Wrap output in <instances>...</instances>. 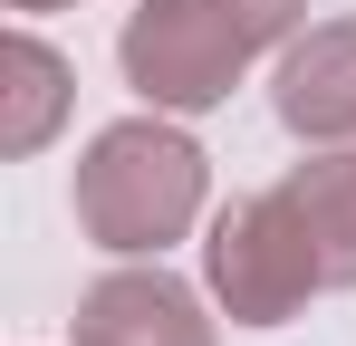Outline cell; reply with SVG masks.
<instances>
[{
    "instance_id": "cell-7",
    "label": "cell",
    "mask_w": 356,
    "mask_h": 346,
    "mask_svg": "<svg viewBox=\"0 0 356 346\" xmlns=\"http://www.w3.org/2000/svg\"><path fill=\"white\" fill-rule=\"evenodd\" d=\"M289 202L327 260V288H356V145H318L308 164H289Z\"/></svg>"
},
{
    "instance_id": "cell-3",
    "label": "cell",
    "mask_w": 356,
    "mask_h": 346,
    "mask_svg": "<svg viewBox=\"0 0 356 346\" xmlns=\"http://www.w3.org/2000/svg\"><path fill=\"white\" fill-rule=\"evenodd\" d=\"M202 288H212V308L232 327H289L327 288V260H318V240L298 222L289 183L241 192V202L212 212V231H202Z\"/></svg>"
},
{
    "instance_id": "cell-2",
    "label": "cell",
    "mask_w": 356,
    "mask_h": 346,
    "mask_svg": "<svg viewBox=\"0 0 356 346\" xmlns=\"http://www.w3.org/2000/svg\"><path fill=\"white\" fill-rule=\"evenodd\" d=\"M308 19V0H135L116 29V67L145 106L202 115L222 106L260 58H280Z\"/></svg>"
},
{
    "instance_id": "cell-8",
    "label": "cell",
    "mask_w": 356,
    "mask_h": 346,
    "mask_svg": "<svg viewBox=\"0 0 356 346\" xmlns=\"http://www.w3.org/2000/svg\"><path fill=\"white\" fill-rule=\"evenodd\" d=\"M0 10H19V19H39V10H77V0H0Z\"/></svg>"
},
{
    "instance_id": "cell-5",
    "label": "cell",
    "mask_w": 356,
    "mask_h": 346,
    "mask_svg": "<svg viewBox=\"0 0 356 346\" xmlns=\"http://www.w3.org/2000/svg\"><path fill=\"white\" fill-rule=\"evenodd\" d=\"M270 106L298 145H356V19L298 29L270 67Z\"/></svg>"
},
{
    "instance_id": "cell-4",
    "label": "cell",
    "mask_w": 356,
    "mask_h": 346,
    "mask_svg": "<svg viewBox=\"0 0 356 346\" xmlns=\"http://www.w3.org/2000/svg\"><path fill=\"white\" fill-rule=\"evenodd\" d=\"M77 346H222V327L193 279H174L164 260H125L77 298Z\"/></svg>"
},
{
    "instance_id": "cell-1",
    "label": "cell",
    "mask_w": 356,
    "mask_h": 346,
    "mask_svg": "<svg viewBox=\"0 0 356 346\" xmlns=\"http://www.w3.org/2000/svg\"><path fill=\"white\" fill-rule=\"evenodd\" d=\"M202 192H212V154L164 106L97 125L77 173H67V212H77V231L106 260H164L202 222Z\"/></svg>"
},
{
    "instance_id": "cell-6",
    "label": "cell",
    "mask_w": 356,
    "mask_h": 346,
    "mask_svg": "<svg viewBox=\"0 0 356 346\" xmlns=\"http://www.w3.org/2000/svg\"><path fill=\"white\" fill-rule=\"evenodd\" d=\"M77 106V67H67L39 29L0 39V154H39Z\"/></svg>"
}]
</instances>
